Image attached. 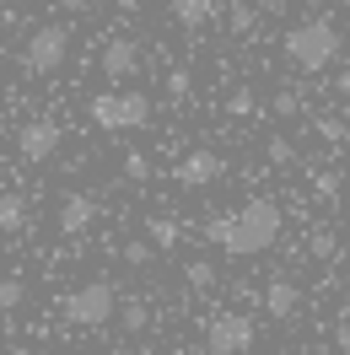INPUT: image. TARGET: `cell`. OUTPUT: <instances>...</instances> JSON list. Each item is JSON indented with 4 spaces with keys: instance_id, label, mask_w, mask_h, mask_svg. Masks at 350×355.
Instances as JSON below:
<instances>
[{
    "instance_id": "5b68a950",
    "label": "cell",
    "mask_w": 350,
    "mask_h": 355,
    "mask_svg": "<svg viewBox=\"0 0 350 355\" xmlns=\"http://www.w3.org/2000/svg\"><path fill=\"white\" fill-rule=\"evenodd\" d=\"M70 60V27L65 22H44L33 38H27V49H22V70L27 76H54V70Z\"/></svg>"
},
{
    "instance_id": "d4e9b609",
    "label": "cell",
    "mask_w": 350,
    "mask_h": 355,
    "mask_svg": "<svg viewBox=\"0 0 350 355\" xmlns=\"http://www.w3.org/2000/svg\"><path fill=\"white\" fill-rule=\"evenodd\" d=\"M318 135H324V140H345V124H340V119H318Z\"/></svg>"
},
{
    "instance_id": "603a6c76",
    "label": "cell",
    "mask_w": 350,
    "mask_h": 355,
    "mask_svg": "<svg viewBox=\"0 0 350 355\" xmlns=\"http://www.w3.org/2000/svg\"><path fill=\"white\" fill-rule=\"evenodd\" d=\"M167 97H173V103L189 97V70H173V76H167Z\"/></svg>"
},
{
    "instance_id": "8fae6325",
    "label": "cell",
    "mask_w": 350,
    "mask_h": 355,
    "mask_svg": "<svg viewBox=\"0 0 350 355\" xmlns=\"http://www.w3.org/2000/svg\"><path fill=\"white\" fill-rule=\"evenodd\" d=\"M297 302H302V291L291 286V280H269V286H264V312H269V318H297Z\"/></svg>"
},
{
    "instance_id": "52a82bcc",
    "label": "cell",
    "mask_w": 350,
    "mask_h": 355,
    "mask_svg": "<svg viewBox=\"0 0 350 355\" xmlns=\"http://www.w3.org/2000/svg\"><path fill=\"white\" fill-rule=\"evenodd\" d=\"M60 140H65V130L54 119H27L22 130H17V156H22L27 167H44V162H54Z\"/></svg>"
},
{
    "instance_id": "484cf974",
    "label": "cell",
    "mask_w": 350,
    "mask_h": 355,
    "mask_svg": "<svg viewBox=\"0 0 350 355\" xmlns=\"http://www.w3.org/2000/svg\"><path fill=\"white\" fill-rule=\"evenodd\" d=\"M318 194H324V200H334V194H340V178H334V173H318Z\"/></svg>"
},
{
    "instance_id": "9a60e30c",
    "label": "cell",
    "mask_w": 350,
    "mask_h": 355,
    "mask_svg": "<svg viewBox=\"0 0 350 355\" xmlns=\"http://www.w3.org/2000/svg\"><path fill=\"white\" fill-rule=\"evenodd\" d=\"M146 323H151V307H146L140 296H124V307H119V329H124V334H146Z\"/></svg>"
},
{
    "instance_id": "f1b7e54d",
    "label": "cell",
    "mask_w": 350,
    "mask_h": 355,
    "mask_svg": "<svg viewBox=\"0 0 350 355\" xmlns=\"http://www.w3.org/2000/svg\"><path fill=\"white\" fill-rule=\"evenodd\" d=\"M60 6H65V11H87L92 0H60Z\"/></svg>"
},
{
    "instance_id": "3957f363",
    "label": "cell",
    "mask_w": 350,
    "mask_h": 355,
    "mask_svg": "<svg viewBox=\"0 0 350 355\" xmlns=\"http://www.w3.org/2000/svg\"><path fill=\"white\" fill-rule=\"evenodd\" d=\"M87 113H92V124L97 130H108V135H124V130H146L151 124V97L146 92H135V87H113V92H97L87 103Z\"/></svg>"
},
{
    "instance_id": "ac0fdd59",
    "label": "cell",
    "mask_w": 350,
    "mask_h": 355,
    "mask_svg": "<svg viewBox=\"0 0 350 355\" xmlns=\"http://www.w3.org/2000/svg\"><path fill=\"white\" fill-rule=\"evenodd\" d=\"M124 178H130V183H146V178H151V156L130 151V156H124Z\"/></svg>"
},
{
    "instance_id": "4dcf8cb0",
    "label": "cell",
    "mask_w": 350,
    "mask_h": 355,
    "mask_svg": "<svg viewBox=\"0 0 350 355\" xmlns=\"http://www.w3.org/2000/svg\"><path fill=\"white\" fill-rule=\"evenodd\" d=\"M108 355H146V350H124V345H113V350Z\"/></svg>"
},
{
    "instance_id": "cb8c5ba5",
    "label": "cell",
    "mask_w": 350,
    "mask_h": 355,
    "mask_svg": "<svg viewBox=\"0 0 350 355\" xmlns=\"http://www.w3.org/2000/svg\"><path fill=\"white\" fill-rule=\"evenodd\" d=\"M226 108H232V113H238V119H242V113L253 108V87H238V92H232V97H226Z\"/></svg>"
},
{
    "instance_id": "6da1fadb",
    "label": "cell",
    "mask_w": 350,
    "mask_h": 355,
    "mask_svg": "<svg viewBox=\"0 0 350 355\" xmlns=\"http://www.w3.org/2000/svg\"><path fill=\"white\" fill-rule=\"evenodd\" d=\"M281 205L275 200H248L238 210H226L216 221L205 226V237L221 248V253H232V259H253V253H269V248L281 243Z\"/></svg>"
},
{
    "instance_id": "ba28073f",
    "label": "cell",
    "mask_w": 350,
    "mask_h": 355,
    "mask_svg": "<svg viewBox=\"0 0 350 355\" xmlns=\"http://www.w3.org/2000/svg\"><path fill=\"white\" fill-rule=\"evenodd\" d=\"M97 65H103V76H108V81H130V76H140V44L119 33V38H108V44H103Z\"/></svg>"
},
{
    "instance_id": "d6a6232c",
    "label": "cell",
    "mask_w": 350,
    "mask_h": 355,
    "mask_svg": "<svg viewBox=\"0 0 350 355\" xmlns=\"http://www.w3.org/2000/svg\"><path fill=\"white\" fill-rule=\"evenodd\" d=\"M0 54H6V33H0Z\"/></svg>"
},
{
    "instance_id": "d6986e66",
    "label": "cell",
    "mask_w": 350,
    "mask_h": 355,
    "mask_svg": "<svg viewBox=\"0 0 350 355\" xmlns=\"http://www.w3.org/2000/svg\"><path fill=\"white\" fill-rule=\"evenodd\" d=\"M269 108H275V119H291V113H302V97H297V92H275Z\"/></svg>"
},
{
    "instance_id": "f546056e",
    "label": "cell",
    "mask_w": 350,
    "mask_h": 355,
    "mask_svg": "<svg viewBox=\"0 0 350 355\" xmlns=\"http://www.w3.org/2000/svg\"><path fill=\"white\" fill-rule=\"evenodd\" d=\"M334 87H340V97H350V70L340 76V81H334Z\"/></svg>"
},
{
    "instance_id": "8992f818",
    "label": "cell",
    "mask_w": 350,
    "mask_h": 355,
    "mask_svg": "<svg viewBox=\"0 0 350 355\" xmlns=\"http://www.w3.org/2000/svg\"><path fill=\"white\" fill-rule=\"evenodd\" d=\"M253 318L248 312H216L205 323V355H248L253 350Z\"/></svg>"
},
{
    "instance_id": "836d02e7",
    "label": "cell",
    "mask_w": 350,
    "mask_h": 355,
    "mask_svg": "<svg viewBox=\"0 0 350 355\" xmlns=\"http://www.w3.org/2000/svg\"><path fill=\"white\" fill-rule=\"evenodd\" d=\"M345 312H350V291H345Z\"/></svg>"
},
{
    "instance_id": "ffe728a7",
    "label": "cell",
    "mask_w": 350,
    "mask_h": 355,
    "mask_svg": "<svg viewBox=\"0 0 350 355\" xmlns=\"http://www.w3.org/2000/svg\"><path fill=\"white\" fill-rule=\"evenodd\" d=\"M22 296H27L22 280H0V307H6V312H11V307H22Z\"/></svg>"
},
{
    "instance_id": "7a4b0ae2",
    "label": "cell",
    "mask_w": 350,
    "mask_h": 355,
    "mask_svg": "<svg viewBox=\"0 0 350 355\" xmlns=\"http://www.w3.org/2000/svg\"><path fill=\"white\" fill-rule=\"evenodd\" d=\"M285 60L302 70V76H318V70H328L334 60H340V27L324 22V17H312V22H297L291 33H285Z\"/></svg>"
},
{
    "instance_id": "e0dca14e",
    "label": "cell",
    "mask_w": 350,
    "mask_h": 355,
    "mask_svg": "<svg viewBox=\"0 0 350 355\" xmlns=\"http://www.w3.org/2000/svg\"><path fill=\"white\" fill-rule=\"evenodd\" d=\"M253 22H259V17H253V6H248V0H238V6L226 11V27H232L238 38H248V33H253Z\"/></svg>"
},
{
    "instance_id": "2e32d148",
    "label": "cell",
    "mask_w": 350,
    "mask_h": 355,
    "mask_svg": "<svg viewBox=\"0 0 350 355\" xmlns=\"http://www.w3.org/2000/svg\"><path fill=\"white\" fill-rule=\"evenodd\" d=\"M183 280L194 291H210L216 286V264H210V259H189V264H183Z\"/></svg>"
},
{
    "instance_id": "83f0119b",
    "label": "cell",
    "mask_w": 350,
    "mask_h": 355,
    "mask_svg": "<svg viewBox=\"0 0 350 355\" xmlns=\"http://www.w3.org/2000/svg\"><path fill=\"white\" fill-rule=\"evenodd\" d=\"M334 339H340V350H350V323H340V329H334Z\"/></svg>"
},
{
    "instance_id": "7402d4cb",
    "label": "cell",
    "mask_w": 350,
    "mask_h": 355,
    "mask_svg": "<svg viewBox=\"0 0 350 355\" xmlns=\"http://www.w3.org/2000/svg\"><path fill=\"white\" fill-rule=\"evenodd\" d=\"M151 253H156L151 243H130V248H124V264H130V269H146V264H151Z\"/></svg>"
},
{
    "instance_id": "1f68e13d",
    "label": "cell",
    "mask_w": 350,
    "mask_h": 355,
    "mask_svg": "<svg viewBox=\"0 0 350 355\" xmlns=\"http://www.w3.org/2000/svg\"><path fill=\"white\" fill-rule=\"evenodd\" d=\"M6 329H11V312H6V307H0V334H6Z\"/></svg>"
},
{
    "instance_id": "44dd1931",
    "label": "cell",
    "mask_w": 350,
    "mask_h": 355,
    "mask_svg": "<svg viewBox=\"0 0 350 355\" xmlns=\"http://www.w3.org/2000/svg\"><path fill=\"white\" fill-rule=\"evenodd\" d=\"M264 151H269V162H275V167H285V162H291V140H285V135H269V146H264Z\"/></svg>"
},
{
    "instance_id": "7c38bea8",
    "label": "cell",
    "mask_w": 350,
    "mask_h": 355,
    "mask_svg": "<svg viewBox=\"0 0 350 355\" xmlns=\"http://www.w3.org/2000/svg\"><path fill=\"white\" fill-rule=\"evenodd\" d=\"M216 17V0H173V22L183 33H199V27H210Z\"/></svg>"
},
{
    "instance_id": "9c48e42d",
    "label": "cell",
    "mask_w": 350,
    "mask_h": 355,
    "mask_svg": "<svg viewBox=\"0 0 350 355\" xmlns=\"http://www.w3.org/2000/svg\"><path fill=\"white\" fill-rule=\"evenodd\" d=\"M221 173H226V162H221L216 151H205V146H199V151H189V156L173 167V178L183 183V189H205V183H216Z\"/></svg>"
},
{
    "instance_id": "5bb4252c",
    "label": "cell",
    "mask_w": 350,
    "mask_h": 355,
    "mask_svg": "<svg viewBox=\"0 0 350 355\" xmlns=\"http://www.w3.org/2000/svg\"><path fill=\"white\" fill-rule=\"evenodd\" d=\"M27 226V200L22 194H0V232L11 237V232H22Z\"/></svg>"
},
{
    "instance_id": "4316f807",
    "label": "cell",
    "mask_w": 350,
    "mask_h": 355,
    "mask_svg": "<svg viewBox=\"0 0 350 355\" xmlns=\"http://www.w3.org/2000/svg\"><path fill=\"white\" fill-rule=\"evenodd\" d=\"M312 253H318V259H328V253H334V237H328V232H318V237H312Z\"/></svg>"
},
{
    "instance_id": "277c9868",
    "label": "cell",
    "mask_w": 350,
    "mask_h": 355,
    "mask_svg": "<svg viewBox=\"0 0 350 355\" xmlns=\"http://www.w3.org/2000/svg\"><path fill=\"white\" fill-rule=\"evenodd\" d=\"M60 312H65V323H76V329H103V323H113V312H119V296H113L108 280H87V286H76L60 302Z\"/></svg>"
},
{
    "instance_id": "30bf717a",
    "label": "cell",
    "mask_w": 350,
    "mask_h": 355,
    "mask_svg": "<svg viewBox=\"0 0 350 355\" xmlns=\"http://www.w3.org/2000/svg\"><path fill=\"white\" fill-rule=\"evenodd\" d=\"M92 221H97V200H92V194H65V200H60V232H65V237H81Z\"/></svg>"
},
{
    "instance_id": "4fadbf2b",
    "label": "cell",
    "mask_w": 350,
    "mask_h": 355,
    "mask_svg": "<svg viewBox=\"0 0 350 355\" xmlns=\"http://www.w3.org/2000/svg\"><path fill=\"white\" fill-rule=\"evenodd\" d=\"M146 237H151V248H178L183 243V226L173 216H146Z\"/></svg>"
},
{
    "instance_id": "e575fe53",
    "label": "cell",
    "mask_w": 350,
    "mask_h": 355,
    "mask_svg": "<svg viewBox=\"0 0 350 355\" xmlns=\"http://www.w3.org/2000/svg\"><path fill=\"white\" fill-rule=\"evenodd\" d=\"M340 6H350V0H340Z\"/></svg>"
},
{
    "instance_id": "d590c367",
    "label": "cell",
    "mask_w": 350,
    "mask_h": 355,
    "mask_svg": "<svg viewBox=\"0 0 350 355\" xmlns=\"http://www.w3.org/2000/svg\"><path fill=\"white\" fill-rule=\"evenodd\" d=\"M44 355H54V350H44Z\"/></svg>"
}]
</instances>
